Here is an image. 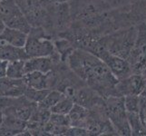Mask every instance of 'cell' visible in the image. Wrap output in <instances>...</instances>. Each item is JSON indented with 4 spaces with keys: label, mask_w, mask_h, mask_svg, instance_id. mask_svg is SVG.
I'll return each instance as SVG.
<instances>
[{
    "label": "cell",
    "mask_w": 146,
    "mask_h": 136,
    "mask_svg": "<svg viewBox=\"0 0 146 136\" xmlns=\"http://www.w3.org/2000/svg\"><path fill=\"white\" fill-rule=\"evenodd\" d=\"M67 63L72 71L92 89L106 97L115 95V85L119 80L97 55L84 49H75L68 54Z\"/></svg>",
    "instance_id": "cell-1"
},
{
    "label": "cell",
    "mask_w": 146,
    "mask_h": 136,
    "mask_svg": "<svg viewBox=\"0 0 146 136\" xmlns=\"http://www.w3.org/2000/svg\"><path fill=\"white\" fill-rule=\"evenodd\" d=\"M105 112L116 133L122 135H132L127 112L124 106V97L109 95L105 101Z\"/></svg>",
    "instance_id": "cell-2"
},
{
    "label": "cell",
    "mask_w": 146,
    "mask_h": 136,
    "mask_svg": "<svg viewBox=\"0 0 146 136\" xmlns=\"http://www.w3.org/2000/svg\"><path fill=\"white\" fill-rule=\"evenodd\" d=\"M0 18L7 27L16 28L27 34L32 29L31 24L15 0H0Z\"/></svg>",
    "instance_id": "cell-3"
},
{
    "label": "cell",
    "mask_w": 146,
    "mask_h": 136,
    "mask_svg": "<svg viewBox=\"0 0 146 136\" xmlns=\"http://www.w3.org/2000/svg\"><path fill=\"white\" fill-rule=\"evenodd\" d=\"M133 74H143L146 69V23L141 24L132 49L126 58Z\"/></svg>",
    "instance_id": "cell-4"
},
{
    "label": "cell",
    "mask_w": 146,
    "mask_h": 136,
    "mask_svg": "<svg viewBox=\"0 0 146 136\" xmlns=\"http://www.w3.org/2000/svg\"><path fill=\"white\" fill-rule=\"evenodd\" d=\"M25 50L28 57L53 56L55 53V44L51 39L37 34L36 31H31L28 34Z\"/></svg>",
    "instance_id": "cell-5"
},
{
    "label": "cell",
    "mask_w": 146,
    "mask_h": 136,
    "mask_svg": "<svg viewBox=\"0 0 146 136\" xmlns=\"http://www.w3.org/2000/svg\"><path fill=\"white\" fill-rule=\"evenodd\" d=\"M146 90V77L143 74H132L119 80L115 85V95H141Z\"/></svg>",
    "instance_id": "cell-6"
},
{
    "label": "cell",
    "mask_w": 146,
    "mask_h": 136,
    "mask_svg": "<svg viewBox=\"0 0 146 136\" xmlns=\"http://www.w3.org/2000/svg\"><path fill=\"white\" fill-rule=\"evenodd\" d=\"M27 85L22 79H13L7 76L0 77V98H17L25 96Z\"/></svg>",
    "instance_id": "cell-7"
},
{
    "label": "cell",
    "mask_w": 146,
    "mask_h": 136,
    "mask_svg": "<svg viewBox=\"0 0 146 136\" xmlns=\"http://www.w3.org/2000/svg\"><path fill=\"white\" fill-rule=\"evenodd\" d=\"M15 1L23 14L27 17L31 26L36 25L37 27V24L41 25V22L44 20V13L43 11L41 0H15Z\"/></svg>",
    "instance_id": "cell-8"
},
{
    "label": "cell",
    "mask_w": 146,
    "mask_h": 136,
    "mask_svg": "<svg viewBox=\"0 0 146 136\" xmlns=\"http://www.w3.org/2000/svg\"><path fill=\"white\" fill-rule=\"evenodd\" d=\"M54 59L51 56L43 57H30L25 62L26 74L31 72H41L48 74L52 72Z\"/></svg>",
    "instance_id": "cell-9"
},
{
    "label": "cell",
    "mask_w": 146,
    "mask_h": 136,
    "mask_svg": "<svg viewBox=\"0 0 146 136\" xmlns=\"http://www.w3.org/2000/svg\"><path fill=\"white\" fill-rule=\"evenodd\" d=\"M51 73L44 74L41 72H31L26 74L24 77L25 82H26L28 88L36 89V90H43V89H49L52 82Z\"/></svg>",
    "instance_id": "cell-10"
},
{
    "label": "cell",
    "mask_w": 146,
    "mask_h": 136,
    "mask_svg": "<svg viewBox=\"0 0 146 136\" xmlns=\"http://www.w3.org/2000/svg\"><path fill=\"white\" fill-rule=\"evenodd\" d=\"M28 55L24 47H17L0 40V59L4 61H14V60H27Z\"/></svg>",
    "instance_id": "cell-11"
},
{
    "label": "cell",
    "mask_w": 146,
    "mask_h": 136,
    "mask_svg": "<svg viewBox=\"0 0 146 136\" xmlns=\"http://www.w3.org/2000/svg\"><path fill=\"white\" fill-rule=\"evenodd\" d=\"M2 135H15L24 133L27 127V122L19 119L12 114L5 113L4 123L2 124Z\"/></svg>",
    "instance_id": "cell-12"
},
{
    "label": "cell",
    "mask_w": 146,
    "mask_h": 136,
    "mask_svg": "<svg viewBox=\"0 0 146 136\" xmlns=\"http://www.w3.org/2000/svg\"><path fill=\"white\" fill-rule=\"evenodd\" d=\"M28 38V34L16 28L6 27L0 34V40L17 47H25Z\"/></svg>",
    "instance_id": "cell-13"
},
{
    "label": "cell",
    "mask_w": 146,
    "mask_h": 136,
    "mask_svg": "<svg viewBox=\"0 0 146 136\" xmlns=\"http://www.w3.org/2000/svg\"><path fill=\"white\" fill-rule=\"evenodd\" d=\"M68 116L70 119L71 126L84 127L86 121L90 116V113L86 107H84L77 103H74V107L72 108L71 112L69 113Z\"/></svg>",
    "instance_id": "cell-14"
},
{
    "label": "cell",
    "mask_w": 146,
    "mask_h": 136,
    "mask_svg": "<svg viewBox=\"0 0 146 136\" xmlns=\"http://www.w3.org/2000/svg\"><path fill=\"white\" fill-rule=\"evenodd\" d=\"M25 62L26 60H14L7 64V76L13 79H22L26 75L25 69Z\"/></svg>",
    "instance_id": "cell-15"
},
{
    "label": "cell",
    "mask_w": 146,
    "mask_h": 136,
    "mask_svg": "<svg viewBox=\"0 0 146 136\" xmlns=\"http://www.w3.org/2000/svg\"><path fill=\"white\" fill-rule=\"evenodd\" d=\"M127 118L132 135H146V127L139 113H127Z\"/></svg>",
    "instance_id": "cell-16"
},
{
    "label": "cell",
    "mask_w": 146,
    "mask_h": 136,
    "mask_svg": "<svg viewBox=\"0 0 146 136\" xmlns=\"http://www.w3.org/2000/svg\"><path fill=\"white\" fill-rule=\"evenodd\" d=\"M64 94L62 93L61 91L51 89L46 96L38 103V106L46 110H50L64 97Z\"/></svg>",
    "instance_id": "cell-17"
},
{
    "label": "cell",
    "mask_w": 146,
    "mask_h": 136,
    "mask_svg": "<svg viewBox=\"0 0 146 136\" xmlns=\"http://www.w3.org/2000/svg\"><path fill=\"white\" fill-rule=\"evenodd\" d=\"M74 101L71 97L67 96V95H64V97L59 101V102L53 106L50 111L54 113H59V114H65L67 115L71 112L72 108L74 107Z\"/></svg>",
    "instance_id": "cell-18"
},
{
    "label": "cell",
    "mask_w": 146,
    "mask_h": 136,
    "mask_svg": "<svg viewBox=\"0 0 146 136\" xmlns=\"http://www.w3.org/2000/svg\"><path fill=\"white\" fill-rule=\"evenodd\" d=\"M124 97V106L127 113H139L140 95H126Z\"/></svg>",
    "instance_id": "cell-19"
},
{
    "label": "cell",
    "mask_w": 146,
    "mask_h": 136,
    "mask_svg": "<svg viewBox=\"0 0 146 136\" xmlns=\"http://www.w3.org/2000/svg\"><path fill=\"white\" fill-rule=\"evenodd\" d=\"M7 61L0 59V77L7 76Z\"/></svg>",
    "instance_id": "cell-20"
},
{
    "label": "cell",
    "mask_w": 146,
    "mask_h": 136,
    "mask_svg": "<svg viewBox=\"0 0 146 136\" xmlns=\"http://www.w3.org/2000/svg\"><path fill=\"white\" fill-rule=\"evenodd\" d=\"M4 119H5V113L4 110L0 107V126H2V124L4 123Z\"/></svg>",
    "instance_id": "cell-21"
},
{
    "label": "cell",
    "mask_w": 146,
    "mask_h": 136,
    "mask_svg": "<svg viewBox=\"0 0 146 136\" xmlns=\"http://www.w3.org/2000/svg\"><path fill=\"white\" fill-rule=\"evenodd\" d=\"M7 27V26H6V24L4 23V21L3 20L0 18V34H2V32L5 30V28Z\"/></svg>",
    "instance_id": "cell-22"
},
{
    "label": "cell",
    "mask_w": 146,
    "mask_h": 136,
    "mask_svg": "<svg viewBox=\"0 0 146 136\" xmlns=\"http://www.w3.org/2000/svg\"><path fill=\"white\" fill-rule=\"evenodd\" d=\"M143 75H144V76H145V77H146V69H145V70H144V72H143Z\"/></svg>",
    "instance_id": "cell-23"
},
{
    "label": "cell",
    "mask_w": 146,
    "mask_h": 136,
    "mask_svg": "<svg viewBox=\"0 0 146 136\" xmlns=\"http://www.w3.org/2000/svg\"><path fill=\"white\" fill-rule=\"evenodd\" d=\"M0 135H2V127L0 126Z\"/></svg>",
    "instance_id": "cell-24"
},
{
    "label": "cell",
    "mask_w": 146,
    "mask_h": 136,
    "mask_svg": "<svg viewBox=\"0 0 146 136\" xmlns=\"http://www.w3.org/2000/svg\"><path fill=\"white\" fill-rule=\"evenodd\" d=\"M145 91H146V90H145Z\"/></svg>",
    "instance_id": "cell-25"
}]
</instances>
